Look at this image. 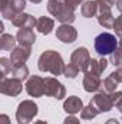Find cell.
I'll use <instances>...</instances> for the list:
<instances>
[{
    "instance_id": "obj_1",
    "label": "cell",
    "mask_w": 122,
    "mask_h": 124,
    "mask_svg": "<svg viewBox=\"0 0 122 124\" xmlns=\"http://www.w3.org/2000/svg\"><path fill=\"white\" fill-rule=\"evenodd\" d=\"M37 68L42 72H49L55 77H59V75H63L65 62H63V58L58 51L47 49L39 56Z\"/></svg>"
},
{
    "instance_id": "obj_2",
    "label": "cell",
    "mask_w": 122,
    "mask_h": 124,
    "mask_svg": "<svg viewBox=\"0 0 122 124\" xmlns=\"http://www.w3.org/2000/svg\"><path fill=\"white\" fill-rule=\"evenodd\" d=\"M47 12L55 16L62 25H72L76 19L75 10L70 9L63 0H47Z\"/></svg>"
},
{
    "instance_id": "obj_3",
    "label": "cell",
    "mask_w": 122,
    "mask_h": 124,
    "mask_svg": "<svg viewBox=\"0 0 122 124\" xmlns=\"http://www.w3.org/2000/svg\"><path fill=\"white\" fill-rule=\"evenodd\" d=\"M118 39L115 38V35L109 33V32H103L101 35L96 36L95 39V51L99 56H106L111 55L116 48H118Z\"/></svg>"
},
{
    "instance_id": "obj_4",
    "label": "cell",
    "mask_w": 122,
    "mask_h": 124,
    "mask_svg": "<svg viewBox=\"0 0 122 124\" xmlns=\"http://www.w3.org/2000/svg\"><path fill=\"white\" fill-rule=\"evenodd\" d=\"M39 113V107L37 104H34V101L32 100H25L17 105L16 110V121L17 124H30L34 117Z\"/></svg>"
},
{
    "instance_id": "obj_5",
    "label": "cell",
    "mask_w": 122,
    "mask_h": 124,
    "mask_svg": "<svg viewBox=\"0 0 122 124\" xmlns=\"http://www.w3.org/2000/svg\"><path fill=\"white\" fill-rule=\"evenodd\" d=\"M45 95L56 98V100H63L66 97V88L56 78L47 77L45 78Z\"/></svg>"
},
{
    "instance_id": "obj_6",
    "label": "cell",
    "mask_w": 122,
    "mask_h": 124,
    "mask_svg": "<svg viewBox=\"0 0 122 124\" xmlns=\"http://www.w3.org/2000/svg\"><path fill=\"white\" fill-rule=\"evenodd\" d=\"M89 104L93 105L96 110H98V113L101 114V113H109L112 108H114V102H112V100H111V95L106 93H102V91H99V93H96L93 97H92V100L89 101Z\"/></svg>"
},
{
    "instance_id": "obj_7",
    "label": "cell",
    "mask_w": 122,
    "mask_h": 124,
    "mask_svg": "<svg viewBox=\"0 0 122 124\" xmlns=\"http://www.w3.org/2000/svg\"><path fill=\"white\" fill-rule=\"evenodd\" d=\"M26 93L30 97L40 98L45 95V78L40 75H32L30 78L26 81Z\"/></svg>"
},
{
    "instance_id": "obj_8",
    "label": "cell",
    "mask_w": 122,
    "mask_h": 124,
    "mask_svg": "<svg viewBox=\"0 0 122 124\" xmlns=\"http://www.w3.org/2000/svg\"><path fill=\"white\" fill-rule=\"evenodd\" d=\"M91 59L92 58H91V55H89V51H88L85 46H79V48H76V49L72 52V55H70V62L75 63L82 72L86 71V68H88V65H89Z\"/></svg>"
},
{
    "instance_id": "obj_9",
    "label": "cell",
    "mask_w": 122,
    "mask_h": 124,
    "mask_svg": "<svg viewBox=\"0 0 122 124\" xmlns=\"http://www.w3.org/2000/svg\"><path fill=\"white\" fill-rule=\"evenodd\" d=\"M23 91V85L22 81L16 79V78H4L1 79L0 84V93L9 97H17L19 94Z\"/></svg>"
},
{
    "instance_id": "obj_10",
    "label": "cell",
    "mask_w": 122,
    "mask_h": 124,
    "mask_svg": "<svg viewBox=\"0 0 122 124\" xmlns=\"http://www.w3.org/2000/svg\"><path fill=\"white\" fill-rule=\"evenodd\" d=\"M56 39H59L62 43H73L78 39V31L72 25H61L56 29Z\"/></svg>"
},
{
    "instance_id": "obj_11",
    "label": "cell",
    "mask_w": 122,
    "mask_h": 124,
    "mask_svg": "<svg viewBox=\"0 0 122 124\" xmlns=\"http://www.w3.org/2000/svg\"><path fill=\"white\" fill-rule=\"evenodd\" d=\"M30 54H32V46H22V45H19V46H16L12 51L10 61H12L13 65H23L29 59Z\"/></svg>"
},
{
    "instance_id": "obj_12",
    "label": "cell",
    "mask_w": 122,
    "mask_h": 124,
    "mask_svg": "<svg viewBox=\"0 0 122 124\" xmlns=\"http://www.w3.org/2000/svg\"><path fill=\"white\" fill-rule=\"evenodd\" d=\"M10 22L16 28H30V29H33V28H36L37 19H34V16H32L29 13L22 12V13H17Z\"/></svg>"
},
{
    "instance_id": "obj_13",
    "label": "cell",
    "mask_w": 122,
    "mask_h": 124,
    "mask_svg": "<svg viewBox=\"0 0 122 124\" xmlns=\"http://www.w3.org/2000/svg\"><path fill=\"white\" fill-rule=\"evenodd\" d=\"M63 110H65V113H68L69 116H75V114H78V113H81V111L83 110V102H82V100H81L79 97L70 95V97H68V98L65 100V102H63Z\"/></svg>"
},
{
    "instance_id": "obj_14",
    "label": "cell",
    "mask_w": 122,
    "mask_h": 124,
    "mask_svg": "<svg viewBox=\"0 0 122 124\" xmlns=\"http://www.w3.org/2000/svg\"><path fill=\"white\" fill-rule=\"evenodd\" d=\"M82 85H83V90L86 93H99L101 91V87H102V79L98 75L85 74L83 81H82Z\"/></svg>"
},
{
    "instance_id": "obj_15",
    "label": "cell",
    "mask_w": 122,
    "mask_h": 124,
    "mask_svg": "<svg viewBox=\"0 0 122 124\" xmlns=\"http://www.w3.org/2000/svg\"><path fill=\"white\" fill-rule=\"evenodd\" d=\"M25 7H26V0H10L9 7L1 12V16L7 20H12L17 13H22Z\"/></svg>"
},
{
    "instance_id": "obj_16",
    "label": "cell",
    "mask_w": 122,
    "mask_h": 124,
    "mask_svg": "<svg viewBox=\"0 0 122 124\" xmlns=\"http://www.w3.org/2000/svg\"><path fill=\"white\" fill-rule=\"evenodd\" d=\"M17 43L22 46H32L36 42V35L30 28H20L16 33Z\"/></svg>"
},
{
    "instance_id": "obj_17",
    "label": "cell",
    "mask_w": 122,
    "mask_h": 124,
    "mask_svg": "<svg viewBox=\"0 0 122 124\" xmlns=\"http://www.w3.org/2000/svg\"><path fill=\"white\" fill-rule=\"evenodd\" d=\"M108 63H109V61H106L105 58H101V59H93L92 58L86 71H85V74H93V75L101 77V74L108 68Z\"/></svg>"
},
{
    "instance_id": "obj_18",
    "label": "cell",
    "mask_w": 122,
    "mask_h": 124,
    "mask_svg": "<svg viewBox=\"0 0 122 124\" xmlns=\"http://www.w3.org/2000/svg\"><path fill=\"white\" fill-rule=\"evenodd\" d=\"M53 28H55L53 19H50V17H47V16H42V17L37 19L36 29H37L39 33H42V35H49V33H52Z\"/></svg>"
},
{
    "instance_id": "obj_19",
    "label": "cell",
    "mask_w": 122,
    "mask_h": 124,
    "mask_svg": "<svg viewBox=\"0 0 122 124\" xmlns=\"http://www.w3.org/2000/svg\"><path fill=\"white\" fill-rule=\"evenodd\" d=\"M81 13L86 19L98 16V1L96 0H86V1H83V4L81 6Z\"/></svg>"
},
{
    "instance_id": "obj_20",
    "label": "cell",
    "mask_w": 122,
    "mask_h": 124,
    "mask_svg": "<svg viewBox=\"0 0 122 124\" xmlns=\"http://www.w3.org/2000/svg\"><path fill=\"white\" fill-rule=\"evenodd\" d=\"M98 23L102 26V28H106V29H114V23H115V17L112 15V12H101L98 13Z\"/></svg>"
},
{
    "instance_id": "obj_21",
    "label": "cell",
    "mask_w": 122,
    "mask_h": 124,
    "mask_svg": "<svg viewBox=\"0 0 122 124\" xmlns=\"http://www.w3.org/2000/svg\"><path fill=\"white\" fill-rule=\"evenodd\" d=\"M16 42H17L16 36L9 35V33H3L1 38H0V49H1V51H9V52H12V51L16 48Z\"/></svg>"
},
{
    "instance_id": "obj_22",
    "label": "cell",
    "mask_w": 122,
    "mask_h": 124,
    "mask_svg": "<svg viewBox=\"0 0 122 124\" xmlns=\"http://www.w3.org/2000/svg\"><path fill=\"white\" fill-rule=\"evenodd\" d=\"M12 78H16L19 81H25L29 78V68L26 66V63L23 65H13V69H12Z\"/></svg>"
},
{
    "instance_id": "obj_23",
    "label": "cell",
    "mask_w": 122,
    "mask_h": 124,
    "mask_svg": "<svg viewBox=\"0 0 122 124\" xmlns=\"http://www.w3.org/2000/svg\"><path fill=\"white\" fill-rule=\"evenodd\" d=\"M119 82H116L111 75L106 77L103 81H102V87H101V91L102 93H106V94H111V93H115L116 91V87H118Z\"/></svg>"
},
{
    "instance_id": "obj_24",
    "label": "cell",
    "mask_w": 122,
    "mask_h": 124,
    "mask_svg": "<svg viewBox=\"0 0 122 124\" xmlns=\"http://www.w3.org/2000/svg\"><path fill=\"white\" fill-rule=\"evenodd\" d=\"M79 72H81V69H79L75 63L69 62L68 65H65V69H63V77H66L68 79H75V78L79 75Z\"/></svg>"
},
{
    "instance_id": "obj_25",
    "label": "cell",
    "mask_w": 122,
    "mask_h": 124,
    "mask_svg": "<svg viewBox=\"0 0 122 124\" xmlns=\"http://www.w3.org/2000/svg\"><path fill=\"white\" fill-rule=\"evenodd\" d=\"M98 114H99L98 110H96L93 105H91V104H88L86 107H83V110L81 111V117H82V120H93Z\"/></svg>"
},
{
    "instance_id": "obj_26",
    "label": "cell",
    "mask_w": 122,
    "mask_h": 124,
    "mask_svg": "<svg viewBox=\"0 0 122 124\" xmlns=\"http://www.w3.org/2000/svg\"><path fill=\"white\" fill-rule=\"evenodd\" d=\"M12 69H13V63L10 61V58L7 59V58H0V71H1V79H4L6 77H7V74L9 72H12Z\"/></svg>"
},
{
    "instance_id": "obj_27",
    "label": "cell",
    "mask_w": 122,
    "mask_h": 124,
    "mask_svg": "<svg viewBox=\"0 0 122 124\" xmlns=\"http://www.w3.org/2000/svg\"><path fill=\"white\" fill-rule=\"evenodd\" d=\"M109 62L114 66H121L122 65V48H116L111 55H109Z\"/></svg>"
},
{
    "instance_id": "obj_28",
    "label": "cell",
    "mask_w": 122,
    "mask_h": 124,
    "mask_svg": "<svg viewBox=\"0 0 122 124\" xmlns=\"http://www.w3.org/2000/svg\"><path fill=\"white\" fill-rule=\"evenodd\" d=\"M98 1V13L101 12H112V6L115 0H96Z\"/></svg>"
},
{
    "instance_id": "obj_29",
    "label": "cell",
    "mask_w": 122,
    "mask_h": 124,
    "mask_svg": "<svg viewBox=\"0 0 122 124\" xmlns=\"http://www.w3.org/2000/svg\"><path fill=\"white\" fill-rule=\"evenodd\" d=\"M111 100L114 102V107H118L122 102V91H115V93H111Z\"/></svg>"
},
{
    "instance_id": "obj_30",
    "label": "cell",
    "mask_w": 122,
    "mask_h": 124,
    "mask_svg": "<svg viewBox=\"0 0 122 124\" xmlns=\"http://www.w3.org/2000/svg\"><path fill=\"white\" fill-rule=\"evenodd\" d=\"M114 31L118 36H122V13L115 19V23H114Z\"/></svg>"
},
{
    "instance_id": "obj_31",
    "label": "cell",
    "mask_w": 122,
    "mask_h": 124,
    "mask_svg": "<svg viewBox=\"0 0 122 124\" xmlns=\"http://www.w3.org/2000/svg\"><path fill=\"white\" fill-rule=\"evenodd\" d=\"M111 77H112L116 82H122V65L121 66H118V68L111 74Z\"/></svg>"
},
{
    "instance_id": "obj_32",
    "label": "cell",
    "mask_w": 122,
    "mask_h": 124,
    "mask_svg": "<svg viewBox=\"0 0 122 124\" xmlns=\"http://www.w3.org/2000/svg\"><path fill=\"white\" fill-rule=\"evenodd\" d=\"M63 1H65L70 9H73V10H75V9H78L81 4H83V1H85V0H63Z\"/></svg>"
},
{
    "instance_id": "obj_33",
    "label": "cell",
    "mask_w": 122,
    "mask_h": 124,
    "mask_svg": "<svg viewBox=\"0 0 122 124\" xmlns=\"http://www.w3.org/2000/svg\"><path fill=\"white\" fill-rule=\"evenodd\" d=\"M63 124H81L79 118H76L75 116H68L65 120H63Z\"/></svg>"
},
{
    "instance_id": "obj_34",
    "label": "cell",
    "mask_w": 122,
    "mask_h": 124,
    "mask_svg": "<svg viewBox=\"0 0 122 124\" xmlns=\"http://www.w3.org/2000/svg\"><path fill=\"white\" fill-rule=\"evenodd\" d=\"M0 124H10V120H9L7 114H1L0 116Z\"/></svg>"
},
{
    "instance_id": "obj_35",
    "label": "cell",
    "mask_w": 122,
    "mask_h": 124,
    "mask_svg": "<svg viewBox=\"0 0 122 124\" xmlns=\"http://www.w3.org/2000/svg\"><path fill=\"white\" fill-rule=\"evenodd\" d=\"M9 4H10V0H1V4H0V10L3 12V10H6L7 7H9Z\"/></svg>"
},
{
    "instance_id": "obj_36",
    "label": "cell",
    "mask_w": 122,
    "mask_h": 124,
    "mask_svg": "<svg viewBox=\"0 0 122 124\" xmlns=\"http://www.w3.org/2000/svg\"><path fill=\"white\" fill-rule=\"evenodd\" d=\"M105 124H121L116 118H108L106 121H105Z\"/></svg>"
},
{
    "instance_id": "obj_37",
    "label": "cell",
    "mask_w": 122,
    "mask_h": 124,
    "mask_svg": "<svg viewBox=\"0 0 122 124\" xmlns=\"http://www.w3.org/2000/svg\"><path fill=\"white\" fill-rule=\"evenodd\" d=\"M115 4H116V9L122 13V0H116V3H115Z\"/></svg>"
},
{
    "instance_id": "obj_38",
    "label": "cell",
    "mask_w": 122,
    "mask_h": 124,
    "mask_svg": "<svg viewBox=\"0 0 122 124\" xmlns=\"http://www.w3.org/2000/svg\"><path fill=\"white\" fill-rule=\"evenodd\" d=\"M34 124H49L47 121H43V120H37V121H34Z\"/></svg>"
},
{
    "instance_id": "obj_39",
    "label": "cell",
    "mask_w": 122,
    "mask_h": 124,
    "mask_svg": "<svg viewBox=\"0 0 122 124\" xmlns=\"http://www.w3.org/2000/svg\"><path fill=\"white\" fill-rule=\"evenodd\" d=\"M29 1H32V3H34V4H39L42 0H29Z\"/></svg>"
},
{
    "instance_id": "obj_40",
    "label": "cell",
    "mask_w": 122,
    "mask_h": 124,
    "mask_svg": "<svg viewBox=\"0 0 122 124\" xmlns=\"http://www.w3.org/2000/svg\"><path fill=\"white\" fill-rule=\"evenodd\" d=\"M118 110H119V113H121V114H122V102H121V104H119V105H118Z\"/></svg>"
},
{
    "instance_id": "obj_41",
    "label": "cell",
    "mask_w": 122,
    "mask_h": 124,
    "mask_svg": "<svg viewBox=\"0 0 122 124\" xmlns=\"http://www.w3.org/2000/svg\"><path fill=\"white\" fill-rule=\"evenodd\" d=\"M119 48H122V36H121V39H119Z\"/></svg>"
}]
</instances>
